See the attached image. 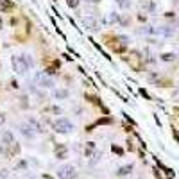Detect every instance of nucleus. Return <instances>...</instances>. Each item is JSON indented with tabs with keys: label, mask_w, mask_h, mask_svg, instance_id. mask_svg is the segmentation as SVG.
I'll list each match as a JSON object with an SVG mask.
<instances>
[{
	"label": "nucleus",
	"mask_w": 179,
	"mask_h": 179,
	"mask_svg": "<svg viewBox=\"0 0 179 179\" xmlns=\"http://www.w3.org/2000/svg\"><path fill=\"white\" fill-rule=\"evenodd\" d=\"M106 39L109 41L108 45H109V49H111V50H115V52H124V50H125V43H122L120 39H116V38H111V39H109V38H106Z\"/></svg>",
	"instance_id": "1"
},
{
	"label": "nucleus",
	"mask_w": 179,
	"mask_h": 179,
	"mask_svg": "<svg viewBox=\"0 0 179 179\" xmlns=\"http://www.w3.org/2000/svg\"><path fill=\"white\" fill-rule=\"evenodd\" d=\"M124 59H125V61H127L134 70H140V68H142V65H140V57H138L136 52H131V54H129L127 57H124Z\"/></svg>",
	"instance_id": "2"
},
{
	"label": "nucleus",
	"mask_w": 179,
	"mask_h": 179,
	"mask_svg": "<svg viewBox=\"0 0 179 179\" xmlns=\"http://www.w3.org/2000/svg\"><path fill=\"white\" fill-rule=\"evenodd\" d=\"M13 9V4L9 0H0V11H11Z\"/></svg>",
	"instance_id": "3"
}]
</instances>
